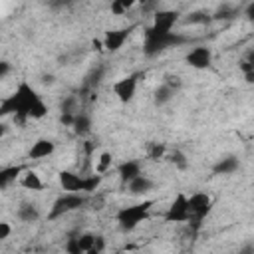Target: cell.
Listing matches in <instances>:
<instances>
[{"label": "cell", "mask_w": 254, "mask_h": 254, "mask_svg": "<svg viewBox=\"0 0 254 254\" xmlns=\"http://www.w3.org/2000/svg\"><path fill=\"white\" fill-rule=\"evenodd\" d=\"M8 113H14V121L22 125L28 117H34V119L44 117L48 113V107L40 99V95L26 81H22L18 89L10 97L2 99L0 103V115H8Z\"/></svg>", "instance_id": "cell-1"}, {"label": "cell", "mask_w": 254, "mask_h": 254, "mask_svg": "<svg viewBox=\"0 0 254 254\" xmlns=\"http://www.w3.org/2000/svg\"><path fill=\"white\" fill-rule=\"evenodd\" d=\"M185 42H187V38L181 36V34H175V32H157L153 28H147L145 30V42H143V52H145V56L151 58V56H157L163 50L181 46Z\"/></svg>", "instance_id": "cell-2"}, {"label": "cell", "mask_w": 254, "mask_h": 254, "mask_svg": "<svg viewBox=\"0 0 254 254\" xmlns=\"http://www.w3.org/2000/svg\"><path fill=\"white\" fill-rule=\"evenodd\" d=\"M151 206H153V200H143L133 206H123L117 212V222H119L121 230H133L139 222H143L149 216Z\"/></svg>", "instance_id": "cell-3"}, {"label": "cell", "mask_w": 254, "mask_h": 254, "mask_svg": "<svg viewBox=\"0 0 254 254\" xmlns=\"http://www.w3.org/2000/svg\"><path fill=\"white\" fill-rule=\"evenodd\" d=\"M212 200L208 194L204 192H196L189 198V222H192L194 226H198L202 222V218L210 212Z\"/></svg>", "instance_id": "cell-4"}, {"label": "cell", "mask_w": 254, "mask_h": 254, "mask_svg": "<svg viewBox=\"0 0 254 254\" xmlns=\"http://www.w3.org/2000/svg\"><path fill=\"white\" fill-rule=\"evenodd\" d=\"M83 202H85V198L79 196L77 192L62 194L60 198H56V202H54V206H52V210H50V218L54 220V218H58V216H62V214H65V212H71V210L79 208Z\"/></svg>", "instance_id": "cell-5"}, {"label": "cell", "mask_w": 254, "mask_h": 254, "mask_svg": "<svg viewBox=\"0 0 254 254\" xmlns=\"http://www.w3.org/2000/svg\"><path fill=\"white\" fill-rule=\"evenodd\" d=\"M165 220L167 222H187L189 220V198L179 192L175 196V200L171 202L169 210L165 212Z\"/></svg>", "instance_id": "cell-6"}, {"label": "cell", "mask_w": 254, "mask_h": 254, "mask_svg": "<svg viewBox=\"0 0 254 254\" xmlns=\"http://www.w3.org/2000/svg\"><path fill=\"white\" fill-rule=\"evenodd\" d=\"M137 79H139V73H133V75L121 77V79L113 85V91H115V95L119 97V101L127 103V101L133 99L135 89H137Z\"/></svg>", "instance_id": "cell-7"}, {"label": "cell", "mask_w": 254, "mask_h": 254, "mask_svg": "<svg viewBox=\"0 0 254 254\" xmlns=\"http://www.w3.org/2000/svg\"><path fill=\"white\" fill-rule=\"evenodd\" d=\"M133 28H135V26L121 28V30H109V32L105 34V38H103V48L109 50V52H117V50L123 46V42L129 38V34L133 32Z\"/></svg>", "instance_id": "cell-8"}, {"label": "cell", "mask_w": 254, "mask_h": 254, "mask_svg": "<svg viewBox=\"0 0 254 254\" xmlns=\"http://www.w3.org/2000/svg\"><path fill=\"white\" fill-rule=\"evenodd\" d=\"M210 60H212V54H210V50L204 48V46H198V48H194V50H190V52L187 54V64H189L190 67H196V69L208 67V65H210Z\"/></svg>", "instance_id": "cell-9"}, {"label": "cell", "mask_w": 254, "mask_h": 254, "mask_svg": "<svg viewBox=\"0 0 254 254\" xmlns=\"http://www.w3.org/2000/svg\"><path fill=\"white\" fill-rule=\"evenodd\" d=\"M179 20V12L175 10H161L155 14V20H153V30L157 32H171V28L175 26V22Z\"/></svg>", "instance_id": "cell-10"}, {"label": "cell", "mask_w": 254, "mask_h": 254, "mask_svg": "<svg viewBox=\"0 0 254 254\" xmlns=\"http://www.w3.org/2000/svg\"><path fill=\"white\" fill-rule=\"evenodd\" d=\"M60 183H62L64 190H69V192H77V190L85 192V185H87L85 177H79L69 171H60Z\"/></svg>", "instance_id": "cell-11"}, {"label": "cell", "mask_w": 254, "mask_h": 254, "mask_svg": "<svg viewBox=\"0 0 254 254\" xmlns=\"http://www.w3.org/2000/svg\"><path fill=\"white\" fill-rule=\"evenodd\" d=\"M139 175H141V165L137 161H125V163L119 165V179H121L123 185L131 183Z\"/></svg>", "instance_id": "cell-12"}, {"label": "cell", "mask_w": 254, "mask_h": 254, "mask_svg": "<svg viewBox=\"0 0 254 254\" xmlns=\"http://www.w3.org/2000/svg\"><path fill=\"white\" fill-rule=\"evenodd\" d=\"M54 153V143L50 139H38L30 149V159H44Z\"/></svg>", "instance_id": "cell-13"}, {"label": "cell", "mask_w": 254, "mask_h": 254, "mask_svg": "<svg viewBox=\"0 0 254 254\" xmlns=\"http://www.w3.org/2000/svg\"><path fill=\"white\" fill-rule=\"evenodd\" d=\"M236 169H238V159L232 157V155H228V157L220 159V161L212 167V173H214V175H230V173H234Z\"/></svg>", "instance_id": "cell-14"}, {"label": "cell", "mask_w": 254, "mask_h": 254, "mask_svg": "<svg viewBox=\"0 0 254 254\" xmlns=\"http://www.w3.org/2000/svg\"><path fill=\"white\" fill-rule=\"evenodd\" d=\"M151 189H153V181L147 179V177H143V175L135 177V179L129 183V190H131L133 194H145V192H149Z\"/></svg>", "instance_id": "cell-15"}, {"label": "cell", "mask_w": 254, "mask_h": 254, "mask_svg": "<svg viewBox=\"0 0 254 254\" xmlns=\"http://www.w3.org/2000/svg\"><path fill=\"white\" fill-rule=\"evenodd\" d=\"M22 171H24L22 165H14V167H6V169H2V171H0V187L6 189L8 183L16 181V177H18Z\"/></svg>", "instance_id": "cell-16"}, {"label": "cell", "mask_w": 254, "mask_h": 254, "mask_svg": "<svg viewBox=\"0 0 254 254\" xmlns=\"http://www.w3.org/2000/svg\"><path fill=\"white\" fill-rule=\"evenodd\" d=\"M175 91H177V89H173L171 85H167V83L163 81V85H159V87L155 89V103H157V105H165V103H169V101L173 99Z\"/></svg>", "instance_id": "cell-17"}, {"label": "cell", "mask_w": 254, "mask_h": 254, "mask_svg": "<svg viewBox=\"0 0 254 254\" xmlns=\"http://www.w3.org/2000/svg\"><path fill=\"white\" fill-rule=\"evenodd\" d=\"M18 218L24 222H34L38 218V208L32 202H22L18 208Z\"/></svg>", "instance_id": "cell-18"}, {"label": "cell", "mask_w": 254, "mask_h": 254, "mask_svg": "<svg viewBox=\"0 0 254 254\" xmlns=\"http://www.w3.org/2000/svg\"><path fill=\"white\" fill-rule=\"evenodd\" d=\"M77 240H79V248H81V252L95 254V246H97V236H95V234L85 232V234L77 236Z\"/></svg>", "instance_id": "cell-19"}, {"label": "cell", "mask_w": 254, "mask_h": 254, "mask_svg": "<svg viewBox=\"0 0 254 254\" xmlns=\"http://www.w3.org/2000/svg\"><path fill=\"white\" fill-rule=\"evenodd\" d=\"M71 127H73V131L77 133V135H85V133H89V127H91V121H89V117L87 115H75V119H73V123H71Z\"/></svg>", "instance_id": "cell-20"}, {"label": "cell", "mask_w": 254, "mask_h": 254, "mask_svg": "<svg viewBox=\"0 0 254 254\" xmlns=\"http://www.w3.org/2000/svg\"><path fill=\"white\" fill-rule=\"evenodd\" d=\"M22 187H26L28 190H40L42 189V181L34 171H28L24 175V179H22Z\"/></svg>", "instance_id": "cell-21"}, {"label": "cell", "mask_w": 254, "mask_h": 254, "mask_svg": "<svg viewBox=\"0 0 254 254\" xmlns=\"http://www.w3.org/2000/svg\"><path fill=\"white\" fill-rule=\"evenodd\" d=\"M212 20V16H208L206 12H192L185 18V24H208Z\"/></svg>", "instance_id": "cell-22"}, {"label": "cell", "mask_w": 254, "mask_h": 254, "mask_svg": "<svg viewBox=\"0 0 254 254\" xmlns=\"http://www.w3.org/2000/svg\"><path fill=\"white\" fill-rule=\"evenodd\" d=\"M137 0H113L111 2V12L113 14H125Z\"/></svg>", "instance_id": "cell-23"}, {"label": "cell", "mask_w": 254, "mask_h": 254, "mask_svg": "<svg viewBox=\"0 0 254 254\" xmlns=\"http://www.w3.org/2000/svg\"><path fill=\"white\" fill-rule=\"evenodd\" d=\"M147 155H149V159L159 161L165 155V145L163 143H149L147 145Z\"/></svg>", "instance_id": "cell-24"}, {"label": "cell", "mask_w": 254, "mask_h": 254, "mask_svg": "<svg viewBox=\"0 0 254 254\" xmlns=\"http://www.w3.org/2000/svg\"><path fill=\"white\" fill-rule=\"evenodd\" d=\"M236 16V10H232V8H228V6H224V8H220L212 18L214 20H228V18H234Z\"/></svg>", "instance_id": "cell-25"}, {"label": "cell", "mask_w": 254, "mask_h": 254, "mask_svg": "<svg viewBox=\"0 0 254 254\" xmlns=\"http://www.w3.org/2000/svg\"><path fill=\"white\" fill-rule=\"evenodd\" d=\"M111 165V153H101L99 163H97V173H105Z\"/></svg>", "instance_id": "cell-26"}, {"label": "cell", "mask_w": 254, "mask_h": 254, "mask_svg": "<svg viewBox=\"0 0 254 254\" xmlns=\"http://www.w3.org/2000/svg\"><path fill=\"white\" fill-rule=\"evenodd\" d=\"M171 163L177 165L179 169H187V159H185V155H183L181 151H175V153L171 155Z\"/></svg>", "instance_id": "cell-27"}, {"label": "cell", "mask_w": 254, "mask_h": 254, "mask_svg": "<svg viewBox=\"0 0 254 254\" xmlns=\"http://www.w3.org/2000/svg\"><path fill=\"white\" fill-rule=\"evenodd\" d=\"M65 250H67L69 254H79V252H81V248H79V240H77V238H69Z\"/></svg>", "instance_id": "cell-28"}, {"label": "cell", "mask_w": 254, "mask_h": 254, "mask_svg": "<svg viewBox=\"0 0 254 254\" xmlns=\"http://www.w3.org/2000/svg\"><path fill=\"white\" fill-rule=\"evenodd\" d=\"M165 83L171 85L173 89H179V87H181V77H179V75H167V77H165Z\"/></svg>", "instance_id": "cell-29"}, {"label": "cell", "mask_w": 254, "mask_h": 254, "mask_svg": "<svg viewBox=\"0 0 254 254\" xmlns=\"http://www.w3.org/2000/svg\"><path fill=\"white\" fill-rule=\"evenodd\" d=\"M8 234H10V226H8V222H0V240L8 238Z\"/></svg>", "instance_id": "cell-30"}, {"label": "cell", "mask_w": 254, "mask_h": 254, "mask_svg": "<svg viewBox=\"0 0 254 254\" xmlns=\"http://www.w3.org/2000/svg\"><path fill=\"white\" fill-rule=\"evenodd\" d=\"M244 14H246V18H248V20H252V22H254V2H250V4L246 6Z\"/></svg>", "instance_id": "cell-31"}, {"label": "cell", "mask_w": 254, "mask_h": 254, "mask_svg": "<svg viewBox=\"0 0 254 254\" xmlns=\"http://www.w3.org/2000/svg\"><path fill=\"white\" fill-rule=\"evenodd\" d=\"M8 69H10L8 62H2V64H0V77H4V75L8 73Z\"/></svg>", "instance_id": "cell-32"}, {"label": "cell", "mask_w": 254, "mask_h": 254, "mask_svg": "<svg viewBox=\"0 0 254 254\" xmlns=\"http://www.w3.org/2000/svg\"><path fill=\"white\" fill-rule=\"evenodd\" d=\"M240 69H242V71H248V69H254V64H252V62H246V60H244V62L240 64Z\"/></svg>", "instance_id": "cell-33"}, {"label": "cell", "mask_w": 254, "mask_h": 254, "mask_svg": "<svg viewBox=\"0 0 254 254\" xmlns=\"http://www.w3.org/2000/svg\"><path fill=\"white\" fill-rule=\"evenodd\" d=\"M244 77H246V81H248V83H254V69L244 71Z\"/></svg>", "instance_id": "cell-34"}, {"label": "cell", "mask_w": 254, "mask_h": 254, "mask_svg": "<svg viewBox=\"0 0 254 254\" xmlns=\"http://www.w3.org/2000/svg\"><path fill=\"white\" fill-rule=\"evenodd\" d=\"M69 2H71V0H54L52 4H54V6H62V4H69Z\"/></svg>", "instance_id": "cell-35"}, {"label": "cell", "mask_w": 254, "mask_h": 254, "mask_svg": "<svg viewBox=\"0 0 254 254\" xmlns=\"http://www.w3.org/2000/svg\"><path fill=\"white\" fill-rule=\"evenodd\" d=\"M93 48H95V50H101V42H99V40H93Z\"/></svg>", "instance_id": "cell-36"}, {"label": "cell", "mask_w": 254, "mask_h": 254, "mask_svg": "<svg viewBox=\"0 0 254 254\" xmlns=\"http://www.w3.org/2000/svg\"><path fill=\"white\" fill-rule=\"evenodd\" d=\"M149 2H159V0H149Z\"/></svg>", "instance_id": "cell-37"}]
</instances>
